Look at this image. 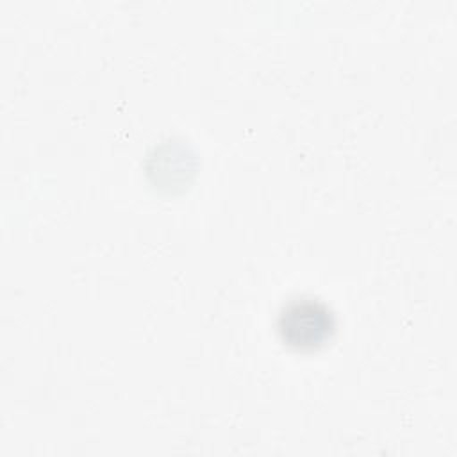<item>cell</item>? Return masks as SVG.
<instances>
[{
    "label": "cell",
    "mask_w": 457,
    "mask_h": 457,
    "mask_svg": "<svg viewBox=\"0 0 457 457\" xmlns=\"http://www.w3.org/2000/svg\"><path fill=\"white\" fill-rule=\"evenodd\" d=\"M334 328V316L328 307L314 298H298L289 302L278 316V332L282 339L296 348H312L321 345Z\"/></svg>",
    "instance_id": "cell-1"
}]
</instances>
